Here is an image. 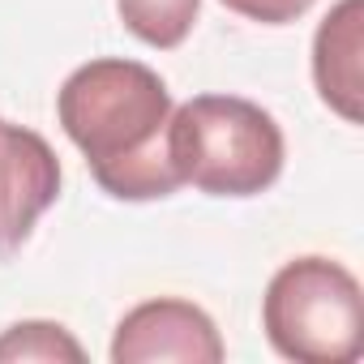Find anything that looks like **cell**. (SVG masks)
I'll list each match as a JSON object with an SVG mask.
<instances>
[{"label": "cell", "instance_id": "obj_8", "mask_svg": "<svg viewBox=\"0 0 364 364\" xmlns=\"http://www.w3.org/2000/svg\"><path fill=\"white\" fill-rule=\"evenodd\" d=\"M31 360H39V364H48V360L82 364L86 351L56 321H18V326H9L0 334V364H31Z\"/></svg>", "mask_w": 364, "mask_h": 364}, {"label": "cell", "instance_id": "obj_2", "mask_svg": "<svg viewBox=\"0 0 364 364\" xmlns=\"http://www.w3.org/2000/svg\"><path fill=\"white\" fill-rule=\"evenodd\" d=\"M167 154L180 185L210 198H257L283 176V129L253 99L198 95L171 107Z\"/></svg>", "mask_w": 364, "mask_h": 364}, {"label": "cell", "instance_id": "obj_3", "mask_svg": "<svg viewBox=\"0 0 364 364\" xmlns=\"http://www.w3.org/2000/svg\"><path fill=\"white\" fill-rule=\"evenodd\" d=\"M262 326L270 347L296 364H351L364 347L360 283L343 262L296 257L270 279Z\"/></svg>", "mask_w": 364, "mask_h": 364}, {"label": "cell", "instance_id": "obj_4", "mask_svg": "<svg viewBox=\"0 0 364 364\" xmlns=\"http://www.w3.org/2000/svg\"><path fill=\"white\" fill-rule=\"evenodd\" d=\"M60 198V159L26 124L0 120V257H14Z\"/></svg>", "mask_w": 364, "mask_h": 364}, {"label": "cell", "instance_id": "obj_7", "mask_svg": "<svg viewBox=\"0 0 364 364\" xmlns=\"http://www.w3.org/2000/svg\"><path fill=\"white\" fill-rule=\"evenodd\" d=\"M198 9H202V0H116L124 31L159 52H171L189 39Z\"/></svg>", "mask_w": 364, "mask_h": 364}, {"label": "cell", "instance_id": "obj_1", "mask_svg": "<svg viewBox=\"0 0 364 364\" xmlns=\"http://www.w3.org/2000/svg\"><path fill=\"white\" fill-rule=\"evenodd\" d=\"M171 107L167 82L124 56L73 69L56 95L65 137L82 150L95 185L116 202H154L180 189L167 154Z\"/></svg>", "mask_w": 364, "mask_h": 364}, {"label": "cell", "instance_id": "obj_5", "mask_svg": "<svg viewBox=\"0 0 364 364\" xmlns=\"http://www.w3.org/2000/svg\"><path fill=\"white\" fill-rule=\"evenodd\" d=\"M228 355L210 313H202L189 300H146L137 309H129L116 326L112 338V360L116 364H163V360H180V364H219Z\"/></svg>", "mask_w": 364, "mask_h": 364}, {"label": "cell", "instance_id": "obj_9", "mask_svg": "<svg viewBox=\"0 0 364 364\" xmlns=\"http://www.w3.org/2000/svg\"><path fill=\"white\" fill-rule=\"evenodd\" d=\"M223 5L249 22H262V26H287L296 18H304L313 9V0H223Z\"/></svg>", "mask_w": 364, "mask_h": 364}, {"label": "cell", "instance_id": "obj_6", "mask_svg": "<svg viewBox=\"0 0 364 364\" xmlns=\"http://www.w3.org/2000/svg\"><path fill=\"white\" fill-rule=\"evenodd\" d=\"M360 52H364V5L360 0H338L313 35V82H317L321 103L347 124H360L364 116L360 112V99H364Z\"/></svg>", "mask_w": 364, "mask_h": 364}]
</instances>
